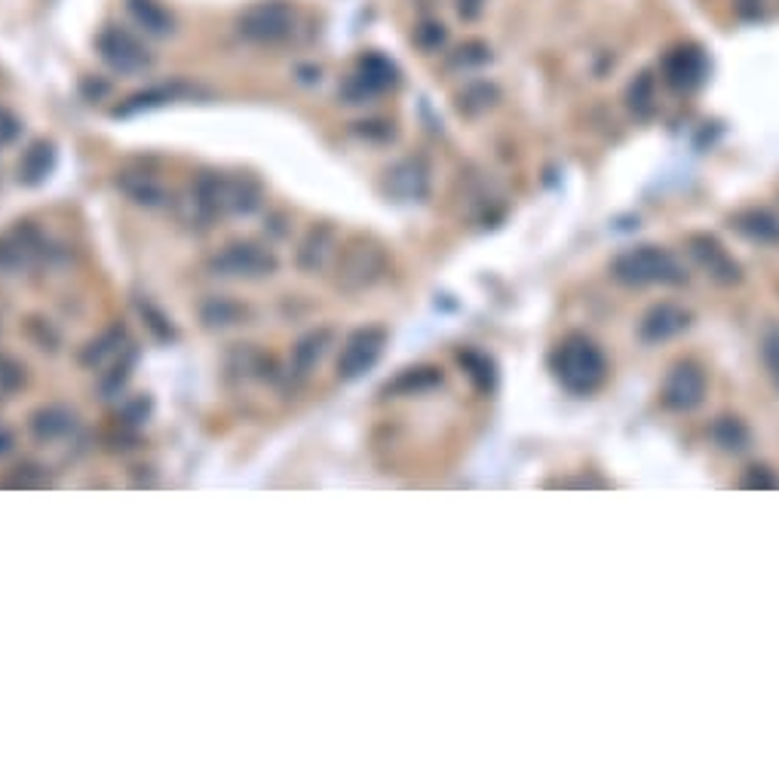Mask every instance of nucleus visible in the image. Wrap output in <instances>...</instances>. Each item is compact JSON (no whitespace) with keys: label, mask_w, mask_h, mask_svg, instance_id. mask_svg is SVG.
<instances>
[{"label":"nucleus","mask_w":779,"mask_h":782,"mask_svg":"<svg viewBox=\"0 0 779 782\" xmlns=\"http://www.w3.org/2000/svg\"><path fill=\"white\" fill-rule=\"evenodd\" d=\"M74 412H68L65 405H43L31 414V433L41 442H53L68 436L74 430Z\"/></svg>","instance_id":"obj_20"},{"label":"nucleus","mask_w":779,"mask_h":782,"mask_svg":"<svg viewBox=\"0 0 779 782\" xmlns=\"http://www.w3.org/2000/svg\"><path fill=\"white\" fill-rule=\"evenodd\" d=\"M209 271L215 276H240V280H261L277 271V256L268 246L258 242H230L209 258Z\"/></svg>","instance_id":"obj_5"},{"label":"nucleus","mask_w":779,"mask_h":782,"mask_svg":"<svg viewBox=\"0 0 779 782\" xmlns=\"http://www.w3.org/2000/svg\"><path fill=\"white\" fill-rule=\"evenodd\" d=\"M688 326H691V316L681 311V307H675V304H657V307H651L648 316L641 319V328H638V332H641V338L648 344H660L681 335Z\"/></svg>","instance_id":"obj_14"},{"label":"nucleus","mask_w":779,"mask_h":782,"mask_svg":"<svg viewBox=\"0 0 779 782\" xmlns=\"http://www.w3.org/2000/svg\"><path fill=\"white\" fill-rule=\"evenodd\" d=\"M261 199L264 191L252 175L203 172L191 187V206L199 221H213L215 215H252Z\"/></svg>","instance_id":"obj_1"},{"label":"nucleus","mask_w":779,"mask_h":782,"mask_svg":"<svg viewBox=\"0 0 779 782\" xmlns=\"http://www.w3.org/2000/svg\"><path fill=\"white\" fill-rule=\"evenodd\" d=\"M120 344H123V332H120V328H111V332L101 335L99 341L89 344L80 359H84V366H89V369H99V366H105L111 356H117L120 350H123Z\"/></svg>","instance_id":"obj_24"},{"label":"nucleus","mask_w":779,"mask_h":782,"mask_svg":"<svg viewBox=\"0 0 779 782\" xmlns=\"http://www.w3.org/2000/svg\"><path fill=\"white\" fill-rule=\"evenodd\" d=\"M550 369H553L555 381L565 387L567 393L593 397L595 390L605 384V378H608V359H605L602 347L593 338L574 332V335H567V338L555 344L553 356H550Z\"/></svg>","instance_id":"obj_2"},{"label":"nucleus","mask_w":779,"mask_h":782,"mask_svg":"<svg viewBox=\"0 0 779 782\" xmlns=\"http://www.w3.org/2000/svg\"><path fill=\"white\" fill-rule=\"evenodd\" d=\"M629 108L638 117H648L653 108V80L648 74H638L636 84L629 86Z\"/></svg>","instance_id":"obj_28"},{"label":"nucleus","mask_w":779,"mask_h":782,"mask_svg":"<svg viewBox=\"0 0 779 782\" xmlns=\"http://www.w3.org/2000/svg\"><path fill=\"white\" fill-rule=\"evenodd\" d=\"M328 344H332V332H328V328H320V332L304 335V338L295 344V350H292V369H295V374L304 378V374L326 356Z\"/></svg>","instance_id":"obj_23"},{"label":"nucleus","mask_w":779,"mask_h":782,"mask_svg":"<svg viewBox=\"0 0 779 782\" xmlns=\"http://www.w3.org/2000/svg\"><path fill=\"white\" fill-rule=\"evenodd\" d=\"M743 485H746V488H777V479L770 476V469L767 467H751L749 476L743 479Z\"/></svg>","instance_id":"obj_33"},{"label":"nucleus","mask_w":779,"mask_h":782,"mask_svg":"<svg viewBox=\"0 0 779 782\" xmlns=\"http://www.w3.org/2000/svg\"><path fill=\"white\" fill-rule=\"evenodd\" d=\"M101 62L117 74H142L154 65V56L144 50L139 37H132L127 29H105L96 37Z\"/></svg>","instance_id":"obj_7"},{"label":"nucleus","mask_w":779,"mask_h":782,"mask_svg":"<svg viewBox=\"0 0 779 782\" xmlns=\"http://www.w3.org/2000/svg\"><path fill=\"white\" fill-rule=\"evenodd\" d=\"M240 304H234V301L227 298H209L203 307H199V316H203V323H206V328H227V326H237V319H240Z\"/></svg>","instance_id":"obj_25"},{"label":"nucleus","mask_w":779,"mask_h":782,"mask_svg":"<svg viewBox=\"0 0 779 782\" xmlns=\"http://www.w3.org/2000/svg\"><path fill=\"white\" fill-rule=\"evenodd\" d=\"M495 101H497L495 84H473L457 96V108L467 111V115H479V111H485V108H491Z\"/></svg>","instance_id":"obj_27"},{"label":"nucleus","mask_w":779,"mask_h":782,"mask_svg":"<svg viewBox=\"0 0 779 782\" xmlns=\"http://www.w3.org/2000/svg\"><path fill=\"white\" fill-rule=\"evenodd\" d=\"M19 132H22L19 117L10 115L7 108H0V148H7L10 142H15V139H19Z\"/></svg>","instance_id":"obj_32"},{"label":"nucleus","mask_w":779,"mask_h":782,"mask_svg":"<svg viewBox=\"0 0 779 782\" xmlns=\"http://www.w3.org/2000/svg\"><path fill=\"white\" fill-rule=\"evenodd\" d=\"M706 371L700 369L696 362H675L669 369L667 381H663V402L672 412H694L696 405H703L706 399Z\"/></svg>","instance_id":"obj_9"},{"label":"nucleus","mask_w":779,"mask_h":782,"mask_svg":"<svg viewBox=\"0 0 779 782\" xmlns=\"http://www.w3.org/2000/svg\"><path fill=\"white\" fill-rule=\"evenodd\" d=\"M43 237L37 230L25 225V228H15L10 233L0 237V273L3 276H13V273L29 271L31 264L43 256Z\"/></svg>","instance_id":"obj_10"},{"label":"nucleus","mask_w":779,"mask_h":782,"mask_svg":"<svg viewBox=\"0 0 779 782\" xmlns=\"http://www.w3.org/2000/svg\"><path fill=\"white\" fill-rule=\"evenodd\" d=\"M761 362L779 390V326H767L761 335Z\"/></svg>","instance_id":"obj_29"},{"label":"nucleus","mask_w":779,"mask_h":782,"mask_svg":"<svg viewBox=\"0 0 779 782\" xmlns=\"http://www.w3.org/2000/svg\"><path fill=\"white\" fill-rule=\"evenodd\" d=\"M712 439L722 445L724 452H743L749 445V430L743 427L737 417H718V424L712 427Z\"/></svg>","instance_id":"obj_26"},{"label":"nucleus","mask_w":779,"mask_h":782,"mask_svg":"<svg viewBox=\"0 0 779 782\" xmlns=\"http://www.w3.org/2000/svg\"><path fill=\"white\" fill-rule=\"evenodd\" d=\"M332 256H335V230L313 228L297 249V264H301V271L316 273L326 268Z\"/></svg>","instance_id":"obj_18"},{"label":"nucleus","mask_w":779,"mask_h":782,"mask_svg":"<svg viewBox=\"0 0 779 782\" xmlns=\"http://www.w3.org/2000/svg\"><path fill=\"white\" fill-rule=\"evenodd\" d=\"M383 347H387V332H383V328L369 326L354 332V335L344 341V347H340L338 374L344 381L363 378L366 371L375 369V362L381 359Z\"/></svg>","instance_id":"obj_8"},{"label":"nucleus","mask_w":779,"mask_h":782,"mask_svg":"<svg viewBox=\"0 0 779 782\" xmlns=\"http://www.w3.org/2000/svg\"><path fill=\"white\" fill-rule=\"evenodd\" d=\"M485 10V0H457V15L464 22H476Z\"/></svg>","instance_id":"obj_34"},{"label":"nucleus","mask_w":779,"mask_h":782,"mask_svg":"<svg viewBox=\"0 0 779 782\" xmlns=\"http://www.w3.org/2000/svg\"><path fill=\"white\" fill-rule=\"evenodd\" d=\"M191 89H187L185 84H163V86H151V89H142V93H136V96H129L120 108H117V115H139V111H148V108H160V105H166V101H175L182 99V96H187Z\"/></svg>","instance_id":"obj_22"},{"label":"nucleus","mask_w":779,"mask_h":782,"mask_svg":"<svg viewBox=\"0 0 779 782\" xmlns=\"http://www.w3.org/2000/svg\"><path fill=\"white\" fill-rule=\"evenodd\" d=\"M295 29V7L285 3V0H258L237 15V31H240L242 41L258 43V46H273V43L289 41Z\"/></svg>","instance_id":"obj_4"},{"label":"nucleus","mask_w":779,"mask_h":782,"mask_svg":"<svg viewBox=\"0 0 779 782\" xmlns=\"http://www.w3.org/2000/svg\"><path fill=\"white\" fill-rule=\"evenodd\" d=\"M708 62L706 53L700 46H679L672 50L663 62V77H667L669 86L675 89H694L706 80Z\"/></svg>","instance_id":"obj_13"},{"label":"nucleus","mask_w":779,"mask_h":782,"mask_svg":"<svg viewBox=\"0 0 779 782\" xmlns=\"http://www.w3.org/2000/svg\"><path fill=\"white\" fill-rule=\"evenodd\" d=\"M426 166L421 160H402L387 172V191L397 199H421L426 194Z\"/></svg>","instance_id":"obj_16"},{"label":"nucleus","mask_w":779,"mask_h":782,"mask_svg":"<svg viewBox=\"0 0 779 782\" xmlns=\"http://www.w3.org/2000/svg\"><path fill=\"white\" fill-rule=\"evenodd\" d=\"M117 187L127 194L136 206H144V209H160L170 203V191L163 187L160 178L148 175V172H123L117 178Z\"/></svg>","instance_id":"obj_15"},{"label":"nucleus","mask_w":779,"mask_h":782,"mask_svg":"<svg viewBox=\"0 0 779 782\" xmlns=\"http://www.w3.org/2000/svg\"><path fill=\"white\" fill-rule=\"evenodd\" d=\"M610 276L624 285H679L688 280V271L660 246H636L614 258Z\"/></svg>","instance_id":"obj_3"},{"label":"nucleus","mask_w":779,"mask_h":782,"mask_svg":"<svg viewBox=\"0 0 779 782\" xmlns=\"http://www.w3.org/2000/svg\"><path fill=\"white\" fill-rule=\"evenodd\" d=\"M393 84H397V65L383 56H366L359 62V72L344 84V96L350 99V105H359Z\"/></svg>","instance_id":"obj_11"},{"label":"nucleus","mask_w":779,"mask_h":782,"mask_svg":"<svg viewBox=\"0 0 779 782\" xmlns=\"http://www.w3.org/2000/svg\"><path fill=\"white\" fill-rule=\"evenodd\" d=\"M53 170H56V144L34 142L19 160V182L29 187L43 185L53 175Z\"/></svg>","instance_id":"obj_17"},{"label":"nucleus","mask_w":779,"mask_h":782,"mask_svg":"<svg viewBox=\"0 0 779 782\" xmlns=\"http://www.w3.org/2000/svg\"><path fill=\"white\" fill-rule=\"evenodd\" d=\"M688 252L694 256L696 264H700V268H703L715 283L722 285L739 283V276H743V273H739V264L731 258V252H727L715 237H708V233H694V237L688 240Z\"/></svg>","instance_id":"obj_12"},{"label":"nucleus","mask_w":779,"mask_h":782,"mask_svg":"<svg viewBox=\"0 0 779 782\" xmlns=\"http://www.w3.org/2000/svg\"><path fill=\"white\" fill-rule=\"evenodd\" d=\"M127 7L136 19V25L148 34H154V37H166L175 29V19L160 0H127Z\"/></svg>","instance_id":"obj_21"},{"label":"nucleus","mask_w":779,"mask_h":782,"mask_svg":"<svg viewBox=\"0 0 779 782\" xmlns=\"http://www.w3.org/2000/svg\"><path fill=\"white\" fill-rule=\"evenodd\" d=\"M383 271H387V256L378 242L354 240L338 256V285H344L347 292L369 289L371 283L381 280Z\"/></svg>","instance_id":"obj_6"},{"label":"nucleus","mask_w":779,"mask_h":782,"mask_svg":"<svg viewBox=\"0 0 779 782\" xmlns=\"http://www.w3.org/2000/svg\"><path fill=\"white\" fill-rule=\"evenodd\" d=\"M488 58H491V50H488L485 43H467V46L457 50V56H454L452 62L457 68H467V65H483Z\"/></svg>","instance_id":"obj_31"},{"label":"nucleus","mask_w":779,"mask_h":782,"mask_svg":"<svg viewBox=\"0 0 779 782\" xmlns=\"http://www.w3.org/2000/svg\"><path fill=\"white\" fill-rule=\"evenodd\" d=\"M414 43L424 50V53H436L442 43H445V25L442 22H424L414 29Z\"/></svg>","instance_id":"obj_30"},{"label":"nucleus","mask_w":779,"mask_h":782,"mask_svg":"<svg viewBox=\"0 0 779 782\" xmlns=\"http://www.w3.org/2000/svg\"><path fill=\"white\" fill-rule=\"evenodd\" d=\"M734 228L749 237L751 242H765V246H777L779 242V215L770 209H746V213L734 215Z\"/></svg>","instance_id":"obj_19"}]
</instances>
